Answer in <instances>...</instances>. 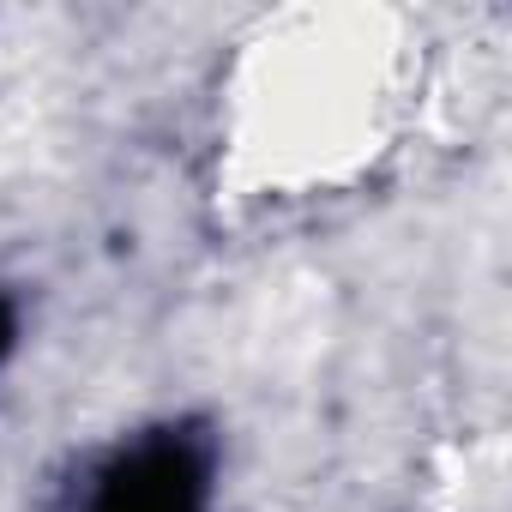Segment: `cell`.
<instances>
[{
    "label": "cell",
    "instance_id": "1",
    "mask_svg": "<svg viewBox=\"0 0 512 512\" xmlns=\"http://www.w3.org/2000/svg\"><path fill=\"white\" fill-rule=\"evenodd\" d=\"M73 512H211V440L199 428H151L115 446Z\"/></svg>",
    "mask_w": 512,
    "mask_h": 512
},
{
    "label": "cell",
    "instance_id": "2",
    "mask_svg": "<svg viewBox=\"0 0 512 512\" xmlns=\"http://www.w3.org/2000/svg\"><path fill=\"white\" fill-rule=\"evenodd\" d=\"M13 344H19V302H13L7 290H0V368H7Z\"/></svg>",
    "mask_w": 512,
    "mask_h": 512
}]
</instances>
